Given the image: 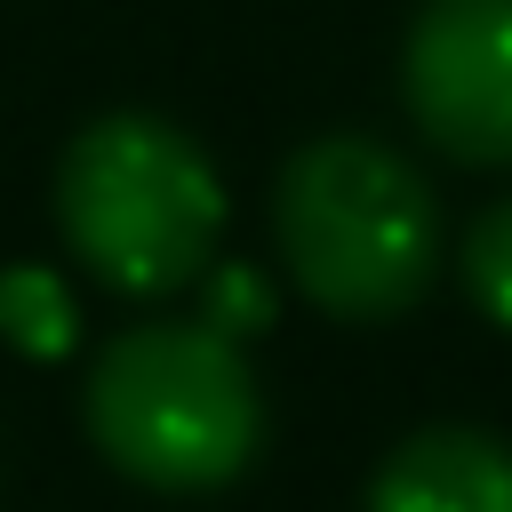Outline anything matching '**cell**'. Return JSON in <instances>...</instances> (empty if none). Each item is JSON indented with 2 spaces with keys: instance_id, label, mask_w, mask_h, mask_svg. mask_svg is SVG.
<instances>
[{
  "instance_id": "ba28073f",
  "label": "cell",
  "mask_w": 512,
  "mask_h": 512,
  "mask_svg": "<svg viewBox=\"0 0 512 512\" xmlns=\"http://www.w3.org/2000/svg\"><path fill=\"white\" fill-rule=\"evenodd\" d=\"M264 312H272V296H264L256 272H216V288H208V328H216V336L264 328Z\"/></svg>"
},
{
  "instance_id": "8992f818",
  "label": "cell",
  "mask_w": 512,
  "mask_h": 512,
  "mask_svg": "<svg viewBox=\"0 0 512 512\" xmlns=\"http://www.w3.org/2000/svg\"><path fill=\"white\" fill-rule=\"evenodd\" d=\"M0 336L16 352H32V360H56L72 344V296H64V280L40 272V264L0 272Z\"/></svg>"
},
{
  "instance_id": "5b68a950",
  "label": "cell",
  "mask_w": 512,
  "mask_h": 512,
  "mask_svg": "<svg viewBox=\"0 0 512 512\" xmlns=\"http://www.w3.org/2000/svg\"><path fill=\"white\" fill-rule=\"evenodd\" d=\"M368 512H512V448L472 424H432L384 456Z\"/></svg>"
},
{
  "instance_id": "3957f363",
  "label": "cell",
  "mask_w": 512,
  "mask_h": 512,
  "mask_svg": "<svg viewBox=\"0 0 512 512\" xmlns=\"http://www.w3.org/2000/svg\"><path fill=\"white\" fill-rule=\"evenodd\" d=\"M56 216H64L72 256L104 288L168 296L200 280L224 232V184L184 128L152 112H112L72 136L56 168Z\"/></svg>"
},
{
  "instance_id": "52a82bcc",
  "label": "cell",
  "mask_w": 512,
  "mask_h": 512,
  "mask_svg": "<svg viewBox=\"0 0 512 512\" xmlns=\"http://www.w3.org/2000/svg\"><path fill=\"white\" fill-rule=\"evenodd\" d=\"M464 288L496 328H512V200L464 232Z\"/></svg>"
},
{
  "instance_id": "6da1fadb",
  "label": "cell",
  "mask_w": 512,
  "mask_h": 512,
  "mask_svg": "<svg viewBox=\"0 0 512 512\" xmlns=\"http://www.w3.org/2000/svg\"><path fill=\"white\" fill-rule=\"evenodd\" d=\"M272 224H280V256L296 288L336 320H392L440 272L432 184L368 136L304 144L280 168Z\"/></svg>"
},
{
  "instance_id": "7a4b0ae2",
  "label": "cell",
  "mask_w": 512,
  "mask_h": 512,
  "mask_svg": "<svg viewBox=\"0 0 512 512\" xmlns=\"http://www.w3.org/2000/svg\"><path fill=\"white\" fill-rule=\"evenodd\" d=\"M88 440L112 472L200 496L248 472L264 440V400L232 336L200 328H128L88 376Z\"/></svg>"
},
{
  "instance_id": "277c9868",
  "label": "cell",
  "mask_w": 512,
  "mask_h": 512,
  "mask_svg": "<svg viewBox=\"0 0 512 512\" xmlns=\"http://www.w3.org/2000/svg\"><path fill=\"white\" fill-rule=\"evenodd\" d=\"M400 88L416 128L464 160H512V0H424L400 48Z\"/></svg>"
}]
</instances>
